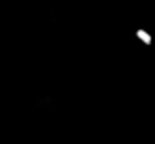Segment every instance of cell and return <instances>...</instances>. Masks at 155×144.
Listing matches in <instances>:
<instances>
[{
    "label": "cell",
    "instance_id": "1",
    "mask_svg": "<svg viewBox=\"0 0 155 144\" xmlns=\"http://www.w3.org/2000/svg\"><path fill=\"white\" fill-rule=\"evenodd\" d=\"M136 36H138V40H142L144 45H151V43H153L151 34H149L147 30H142V28H140V30H136Z\"/></svg>",
    "mask_w": 155,
    "mask_h": 144
}]
</instances>
